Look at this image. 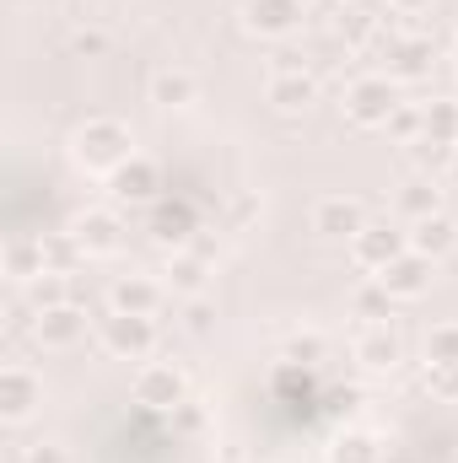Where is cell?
<instances>
[{"mask_svg":"<svg viewBox=\"0 0 458 463\" xmlns=\"http://www.w3.org/2000/svg\"><path fill=\"white\" fill-rule=\"evenodd\" d=\"M76 162L87 173H109L129 162V129L114 118H87V129H76Z\"/></svg>","mask_w":458,"mask_h":463,"instance_id":"1","label":"cell"},{"mask_svg":"<svg viewBox=\"0 0 458 463\" xmlns=\"http://www.w3.org/2000/svg\"><path fill=\"white\" fill-rule=\"evenodd\" d=\"M377 286L388 291V302L399 297V302H410V297H421L426 286H432V259H421L415 248H405L394 264H383L377 269Z\"/></svg>","mask_w":458,"mask_h":463,"instance_id":"2","label":"cell"},{"mask_svg":"<svg viewBox=\"0 0 458 463\" xmlns=\"http://www.w3.org/2000/svg\"><path fill=\"white\" fill-rule=\"evenodd\" d=\"M135 404H146V410H178V404H184V377H178L167 361L140 366V377H135Z\"/></svg>","mask_w":458,"mask_h":463,"instance_id":"3","label":"cell"},{"mask_svg":"<svg viewBox=\"0 0 458 463\" xmlns=\"http://www.w3.org/2000/svg\"><path fill=\"white\" fill-rule=\"evenodd\" d=\"M103 345L114 350V355L140 361L146 350L157 345V329H151V318H140V313H114V318H103Z\"/></svg>","mask_w":458,"mask_h":463,"instance_id":"4","label":"cell"},{"mask_svg":"<svg viewBox=\"0 0 458 463\" xmlns=\"http://www.w3.org/2000/svg\"><path fill=\"white\" fill-rule=\"evenodd\" d=\"M345 109H350L356 124H388V118H394V87L377 81V76H361V81L350 87Z\"/></svg>","mask_w":458,"mask_h":463,"instance_id":"5","label":"cell"},{"mask_svg":"<svg viewBox=\"0 0 458 463\" xmlns=\"http://www.w3.org/2000/svg\"><path fill=\"white\" fill-rule=\"evenodd\" d=\"M313 232H324V237H361V232H367V211H361V200H345V194L319 200V211H313Z\"/></svg>","mask_w":458,"mask_h":463,"instance_id":"6","label":"cell"},{"mask_svg":"<svg viewBox=\"0 0 458 463\" xmlns=\"http://www.w3.org/2000/svg\"><path fill=\"white\" fill-rule=\"evenodd\" d=\"M0 388H5V399H0V404H5V420H11V426H16V420H27V415H33V404L43 399V383H38L27 366H5Z\"/></svg>","mask_w":458,"mask_h":463,"instance_id":"7","label":"cell"},{"mask_svg":"<svg viewBox=\"0 0 458 463\" xmlns=\"http://www.w3.org/2000/svg\"><path fill=\"white\" fill-rule=\"evenodd\" d=\"M410 248L421 253V259H443V253H453L458 248V227L448 222V216H421L415 222V232H410Z\"/></svg>","mask_w":458,"mask_h":463,"instance_id":"8","label":"cell"},{"mask_svg":"<svg viewBox=\"0 0 458 463\" xmlns=\"http://www.w3.org/2000/svg\"><path fill=\"white\" fill-rule=\"evenodd\" d=\"M297 22H302V5H297V0H248V27H253V33L281 38V33H291Z\"/></svg>","mask_w":458,"mask_h":463,"instance_id":"9","label":"cell"},{"mask_svg":"<svg viewBox=\"0 0 458 463\" xmlns=\"http://www.w3.org/2000/svg\"><path fill=\"white\" fill-rule=\"evenodd\" d=\"M350 242H356V259H361L367 269H383V264H394V259L410 248L405 237H394V232H383V227H367L361 237H350Z\"/></svg>","mask_w":458,"mask_h":463,"instance_id":"10","label":"cell"},{"mask_svg":"<svg viewBox=\"0 0 458 463\" xmlns=\"http://www.w3.org/2000/svg\"><path fill=\"white\" fill-rule=\"evenodd\" d=\"M81 329H87V318H81L76 307H49L43 324H38V340H43L49 350H65V345L81 340Z\"/></svg>","mask_w":458,"mask_h":463,"instance_id":"11","label":"cell"},{"mask_svg":"<svg viewBox=\"0 0 458 463\" xmlns=\"http://www.w3.org/2000/svg\"><path fill=\"white\" fill-rule=\"evenodd\" d=\"M114 189L119 200H151L157 194V167L146 156H129L124 167H114Z\"/></svg>","mask_w":458,"mask_h":463,"instance_id":"12","label":"cell"},{"mask_svg":"<svg viewBox=\"0 0 458 463\" xmlns=\"http://www.w3.org/2000/svg\"><path fill=\"white\" fill-rule=\"evenodd\" d=\"M76 242L87 248V253H119V222L114 216H87L81 227H76Z\"/></svg>","mask_w":458,"mask_h":463,"instance_id":"13","label":"cell"},{"mask_svg":"<svg viewBox=\"0 0 458 463\" xmlns=\"http://www.w3.org/2000/svg\"><path fill=\"white\" fill-rule=\"evenodd\" d=\"M157 307V286L151 280H119L114 286V313H151Z\"/></svg>","mask_w":458,"mask_h":463,"instance_id":"14","label":"cell"},{"mask_svg":"<svg viewBox=\"0 0 458 463\" xmlns=\"http://www.w3.org/2000/svg\"><path fill=\"white\" fill-rule=\"evenodd\" d=\"M270 98H275L281 109H308L313 81H308V76H275V81H270Z\"/></svg>","mask_w":458,"mask_h":463,"instance_id":"15","label":"cell"},{"mask_svg":"<svg viewBox=\"0 0 458 463\" xmlns=\"http://www.w3.org/2000/svg\"><path fill=\"white\" fill-rule=\"evenodd\" d=\"M5 264H11L16 280L43 275V242H11V248H5Z\"/></svg>","mask_w":458,"mask_h":463,"instance_id":"16","label":"cell"},{"mask_svg":"<svg viewBox=\"0 0 458 463\" xmlns=\"http://www.w3.org/2000/svg\"><path fill=\"white\" fill-rule=\"evenodd\" d=\"M356 350H361V361H367V366H394V361H399V340H394L388 329H372Z\"/></svg>","mask_w":458,"mask_h":463,"instance_id":"17","label":"cell"},{"mask_svg":"<svg viewBox=\"0 0 458 463\" xmlns=\"http://www.w3.org/2000/svg\"><path fill=\"white\" fill-rule=\"evenodd\" d=\"M189 98H195V81H189L184 71H162V76H157V103H162V109L189 103Z\"/></svg>","mask_w":458,"mask_h":463,"instance_id":"18","label":"cell"},{"mask_svg":"<svg viewBox=\"0 0 458 463\" xmlns=\"http://www.w3.org/2000/svg\"><path fill=\"white\" fill-rule=\"evenodd\" d=\"M426 361H458V324L432 329V340H426Z\"/></svg>","mask_w":458,"mask_h":463,"instance_id":"19","label":"cell"},{"mask_svg":"<svg viewBox=\"0 0 458 463\" xmlns=\"http://www.w3.org/2000/svg\"><path fill=\"white\" fill-rule=\"evenodd\" d=\"M426 388H437L443 399H458V361H432L426 366Z\"/></svg>","mask_w":458,"mask_h":463,"instance_id":"20","label":"cell"},{"mask_svg":"<svg viewBox=\"0 0 458 463\" xmlns=\"http://www.w3.org/2000/svg\"><path fill=\"white\" fill-rule=\"evenodd\" d=\"M405 211H415V222H421V216H437V189H432V184H410Z\"/></svg>","mask_w":458,"mask_h":463,"instance_id":"21","label":"cell"},{"mask_svg":"<svg viewBox=\"0 0 458 463\" xmlns=\"http://www.w3.org/2000/svg\"><path fill=\"white\" fill-rule=\"evenodd\" d=\"M27 463H71V458H65L60 442H38V448H27Z\"/></svg>","mask_w":458,"mask_h":463,"instance_id":"22","label":"cell"},{"mask_svg":"<svg viewBox=\"0 0 458 463\" xmlns=\"http://www.w3.org/2000/svg\"><path fill=\"white\" fill-rule=\"evenodd\" d=\"M178 280L184 286H200V264H178Z\"/></svg>","mask_w":458,"mask_h":463,"instance_id":"23","label":"cell"},{"mask_svg":"<svg viewBox=\"0 0 458 463\" xmlns=\"http://www.w3.org/2000/svg\"><path fill=\"white\" fill-rule=\"evenodd\" d=\"M394 5H399V11H421L426 0H394Z\"/></svg>","mask_w":458,"mask_h":463,"instance_id":"24","label":"cell"},{"mask_svg":"<svg viewBox=\"0 0 458 463\" xmlns=\"http://www.w3.org/2000/svg\"><path fill=\"white\" fill-rule=\"evenodd\" d=\"M453 173H458V146H453Z\"/></svg>","mask_w":458,"mask_h":463,"instance_id":"25","label":"cell"}]
</instances>
